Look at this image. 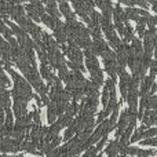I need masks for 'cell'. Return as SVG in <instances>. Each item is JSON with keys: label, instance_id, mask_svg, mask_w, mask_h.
Returning <instances> with one entry per match:
<instances>
[{"label": "cell", "instance_id": "obj_1", "mask_svg": "<svg viewBox=\"0 0 157 157\" xmlns=\"http://www.w3.org/2000/svg\"><path fill=\"white\" fill-rule=\"evenodd\" d=\"M157 46V29L150 28L149 30H145L144 35V54L152 55Z\"/></svg>", "mask_w": 157, "mask_h": 157}, {"label": "cell", "instance_id": "obj_2", "mask_svg": "<svg viewBox=\"0 0 157 157\" xmlns=\"http://www.w3.org/2000/svg\"><path fill=\"white\" fill-rule=\"evenodd\" d=\"M54 36L57 39V43L59 46H63V44L68 41V33H66V28H65V24L62 22H58V25L55 26L54 29Z\"/></svg>", "mask_w": 157, "mask_h": 157}, {"label": "cell", "instance_id": "obj_3", "mask_svg": "<svg viewBox=\"0 0 157 157\" xmlns=\"http://www.w3.org/2000/svg\"><path fill=\"white\" fill-rule=\"evenodd\" d=\"M108 48L109 47H108V44H106V41L103 40V39H99V40L92 41L91 47H90L88 50H86V51H90V52H92L94 55H101V57H102L103 52H105Z\"/></svg>", "mask_w": 157, "mask_h": 157}, {"label": "cell", "instance_id": "obj_4", "mask_svg": "<svg viewBox=\"0 0 157 157\" xmlns=\"http://www.w3.org/2000/svg\"><path fill=\"white\" fill-rule=\"evenodd\" d=\"M128 116H130V110L125 109L123 110L121 116H120V120H119V124H117V132H116V139H119V136H121L124 134L125 128L128 127Z\"/></svg>", "mask_w": 157, "mask_h": 157}, {"label": "cell", "instance_id": "obj_5", "mask_svg": "<svg viewBox=\"0 0 157 157\" xmlns=\"http://www.w3.org/2000/svg\"><path fill=\"white\" fill-rule=\"evenodd\" d=\"M95 4L102 10V17H105L106 19L110 21L112 15H113V4L110 2H108V0L106 2H95Z\"/></svg>", "mask_w": 157, "mask_h": 157}, {"label": "cell", "instance_id": "obj_6", "mask_svg": "<svg viewBox=\"0 0 157 157\" xmlns=\"http://www.w3.org/2000/svg\"><path fill=\"white\" fill-rule=\"evenodd\" d=\"M58 7H59L61 14H63V15H65L66 22H76V15H75L73 11H71V7H69L68 3L61 2L59 4H58Z\"/></svg>", "mask_w": 157, "mask_h": 157}, {"label": "cell", "instance_id": "obj_7", "mask_svg": "<svg viewBox=\"0 0 157 157\" xmlns=\"http://www.w3.org/2000/svg\"><path fill=\"white\" fill-rule=\"evenodd\" d=\"M155 80H156L155 76H150V75L149 76H145V78L142 80V83H141V91H139V95H141V97L149 94L152 86L155 84Z\"/></svg>", "mask_w": 157, "mask_h": 157}, {"label": "cell", "instance_id": "obj_8", "mask_svg": "<svg viewBox=\"0 0 157 157\" xmlns=\"http://www.w3.org/2000/svg\"><path fill=\"white\" fill-rule=\"evenodd\" d=\"M113 17H114V22H121V24L125 25V24H127V21H128V18H127V15H125L124 10L120 7V3L113 7Z\"/></svg>", "mask_w": 157, "mask_h": 157}, {"label": "cell", "instance_id": "obj_9", "mask_svg": "<svg viewBox=\"0 0 157 157\" xmlns=\"http://www.w3.org/2000/svg\"><path fill=\"white\" fill-rule=\"evenodd\" d=\"M119 153H120L119 139H114L106 147V155H108V157H119Z\"/></svg>", "mask_w": 157, "mask_h": 157}, {"label": "cell", "instance_id": "obj_10", "mask_svg": "<svg viewBox=\"0 0 157 157\" xmlns=\"http://www.w3.org/2000/svg\"><path fill=\"white\" fill-rule=\"evenodd\" d=\"M14 113H15L17 120L26 116V103L19 102V101H14Z\"/></svg>", "mask_w": 157, "mask_h": 157}, {"label": "cell", "instance_id": "obj_11", "mask_svg": "<svg viewBox=\"0 0 157 157\" xmlns=\"http://www.w3.org/2000/svg\"><path fill=\"white\" fill-rule=\"evenodd\" d=\"M57 103L55 102H50L48 103V112H47V120H48L50 124H54L55 121H57Z\"/></svg>", "mask_w": 157, "mask_h": 157}, {"label": "cell", "instance_id": "obj_12", "mask_svg": "<svg viewBox=\"0 0 157 157\" xmlns=\"http://www.w3.org/2000/svg\"><path fill=\"white\" fill-rule=\"evenodd\" d=\"M8 109H10V92H0V112L8 110Z\"/></svg>", "mask_w": 157, "mask_h": 157}, {"label": "cell", "instance_id": "obj_13", "mask_svg": "<svg viewBox=\"0 0 157 157\" xmlns=\"http://www.w3.org/2000/svg\"><path fill=\"white\" fill-rule=\"evenodd\" d=\"M46 11H48V15L50 17L59 19L61 13H59V10H58V4L55 2H47V10Z\"/></svg>", "mask_w": 157, "mask_h": 157}, {"label": "cell", "instance_id": "obj_14", "mask_svg": "<svg viewBox=\"0 0 157 157\" xmlns=\"http://www.w3.org/2000/svg\"><path fill=\"white\" fill-rule=\"evenodd\" d=\"M21 150H25V152H29V153H32V155H36L37 156L39 155V152H37V146H36L33 142H29V141H24L22 142V145H21ZM40 156V155H39Z\"/></svg>", "mask_w": 157, "mask_h": 157}, {"label": "cell", "instance_id": "obj_15", "mask_svg": "<svg viewBox=\"0 0 157 157\" xmlns=\"http://www.w3.org/2000/svg\"><path fill=\"white\" fill-rule=\"evenodd\" d=\"M40 21H43V22H44V25H47L48 28H51V29L54 30V29H55V26L58 25V22H59V19L52 18V17H50L48 14H44V15L40 18Z\"/></svg>", "mask_w": 157, "mask_h": 157}, {"label": "cell", "instance_id": "obj_16", "mask_svg": "<svg viewBox=\"0 0 157 157\" xmlns=\"http://www.w3.org/2000/svg\"><path fill=\"white\" fill-rule=\"evenodd\" d=\"M125 15H127L128 19H132V21H139V18H141V15H139V8H134V7H128L124 10Z\"/></svg>", "mask_w": 157, "mask_h": 157}, {"label": "cell", "instance_id": "obj_17", "mask_svg": "<svg viewBox=\"0 0 157 157\" xmlns=\"http://www.w3.org/2000/svg\"><path fill=\"white\" fill-rule=\"evenodd\" d=\"M25 11H26V13H28V15H29L32 19H35L36 22H39V21H40V17H39L37 11H36L35 6H33L32 3H30V4H26V7H25Z\"/></svg>", "mask_w": 157, "mask_h": 157}, {"label": "cell", "instance_id": "obj_18", "mask_svg": "<svg viewBox=\"0 0 157 157\" xmlns=\"http://www.w3.org/2000/svg\"><path fill=\"white\" fill-rule=\"evenodd\" d=\"M134 39V29L128 24H125V32H124V39H123V44H128L132 41Z\"/></svg>", "mask_w": 157, "mask_h": 157}, {"label": "cell", "instance_id": "obj_19", "mask_svg": "<svg viewBox=\"0 0 157 157\" xmlns=\"http://www.w3.org/2000/svg\"><path fill=\"white\" fill-rule=\"evenodd\" d=\"M131 47H132V50H134V52H135V55L136 54H144V47H142V44H141V40L139 39H136V37H134L132 39V44H131Z\"/></svg>", "mask_w": 157, "mask_h": 157}, {"label": "cell", "instance_id": "obj_20", "mask_svg": "<svg viewBox=\"0 0 157 157\" xmlns=\"http://www.w3.org/2000/svg\"><path fill=\"white\" fill-rule=\"evenodd\" d=\"M72 121H73V117L68 116L66 113L62 114V116H59V120H58V123L62 125V128H63V127H69V125L72 124Z\"/></svg>", "mask_w": 157, "mask_h": 157}, {"label": "cell", "instance_id": "obj_21", "mask_svg": "<svg viewBox=\"0 0 157 157\" xmlns=\"http://www.w3.org/2000/svg\"><path fill=\"white\" fill-rule=\"evenodd\" d=\"M75 132H76V127H75L73 121H72V124L68 127V130H66L65 135H63V141H66V142H68V141H71V139L73 138Z\"/></svg>", "mask_w": 157, "mask_h": 157}, {"label": "cell", "instance_id": "obj_22", "mask_svg": "<svg viewBox=\"0 0 157 157\" xmlns=\"http://www.w3.org/2000/svg\"><path fill=\"white\" fill-rule=\"evenodd\" d=\"M78 112H80V106H78L76 102L71 103V105L68 106V109H66V114H68V116H71V117H73L75 114L78 113Z\"/></svg>", "mask_w": 157, "mask_h": 157}, {"label": "cell", "instance_id": "obj_23", "mask_svg": "<svg viewBox=\"0 0 157 157\" xmlns=\"http://www.w3.org/2000/svg\"><path fill=\"white\" fill-rule=\"evenodd\" d=\"M4 125H7V127H14V119H13V112L8 109V110H6V120H4Z\"/></svg>", "mask_w": 157, "mask_h": 157}, {"label": "cell", "instance_id": "obj_24", "mask_svg": "<svg viewBox=\"0 0 157 157\" xmlns=\"http://www.w3.org/2000/svg\"><path fill=\"white\" fill-rule=\"evenodd\" d=\"M32 121H33V125H40V113H39L37 108L33 106V112H32Z\"/></svg>", "mask_w": 157, "mask_h": 157}, {"label": "cell", "instance_id": "obj_25", "mask_svg": "<svg viewBox=\"0 0 157 157\" xmlns=\"http://www.w3.org/2000/svg\"><path fill=\"white\" fill-rule=\"evenodd\" d=\"M142 121H144V125H146L147 128H152L153 124H156L157 123V116H152V117H146L145 116L144 119H142Z\"/></svg>", "mask_w": 157, "mask_h": 157}, {"label": "cell", "instance_id": "obj_26", "mask_svg": "<svg viewBox=\"0 0 157 157\" xmlns=\"http://www.w3.org/2000/svg\"><path fill=\"white\" fill-rule=\"evenodd\" d=\"M11 132H13V128L7 127V125H3L0 128V138H8V135H11Z\"/></svg>", "mask_w": 157, "mask_h": 157}, {"label": "cell", "instance_id": "obj_27", "mask_svg": "<svg viewBox=\"0 0 157 157\" xmlns=\"http://www.w3.org/2000/svg\"><path fill=\"white\" fill-rule=\"evenodd\" d=\"M33 6H35V8H36V11H37V14H39V17H43L44 14H46V10H44V7H43V4H41L40 2H33L32 3Z\"/></svg>", "mask_w": 157, "mask_h": 157}, {"label": "cell", "instance_id": "obj_28", "mask_svg": "<svg viewBox=\"0 0 157 157\" xmlns=\"http://www.w3.org/2000/svg\"><path fill=\"white\" fill-rule=\"evenodd\" d=\"M97 153H98L97 147H95V146H91L90 149L86 150V155L81 156V157H97Z\"/></svg>", "mask_w": 157, "mask_h": 157}, {"label": "cell", "instance_id": "obj_29", "mask_svg": "<svg viewBox=\"0 0 157 157\" xmlns=\"http://www.w3.org/2000/svg\"><path fill=\"white\" fill-rule=\"evenodd\" d=\"M142 132H144V130H142V128H138V130H136L135 132H134V135L131 136L130 141H131V142H136V141H139V139H141V136H142Z\"/></svg>", "mask_w": 157, "mask_h": 157}, {"label": "cell", "instance_id": "obj_30", "mask_svg": "<svg viewBox=\"0 0 157 157\" xmlns=\"http://www.w3.org/2000/svg\"><path fill=\"white\" fill-rule=\"evenodd\" d=\"M109 101H110V95H109V91H106V90H103V92H102V105L105 106H108V103H109Z\"/></svg>", "mask_w": 157, "mask_h": 157}, {"label": "cell", "instance_id": "obj_31", "mask_svg": "<svg viewBox=\"0 0 157 157\" xmlns=\"http://www.w3.org/2000/svg\"><path fill=\"white\" fill-rule=\"evenodd\" d=\"M114 29L119 30V33L121 36H124V32H125V25L121 24V22H114Z\"/></svg>", "mask_w": 157, "mask_h": 157}, {"label": "cell", "instance_id": "obj_32", "mask_svg": "<svg viewBox=\"0 0 157 157\" xmlns=\"http://www.w3.org/2000/svg\"><path fill=\"white\" fill-rule=\"evenodd\" d=\"M108 114H109V113L105 110V109H103V110L99 114H98V119H97V123H98V124H102V123L105 121V119L108 117Z\"/></svg>", "mask_w": 157, "mask_h": 157}, {"label": "cell", "instance_id": "obj_33", "mask_svg": "<svg viewBox=\"0 0 157 157\" xmlns=\"http://www.w3.org/2000/svg\"><path fill=\"white\" fill-rule=\"evenodd\" d=\"M46 157H62L59 147H57V149H54V150H51V152H48V153L46 155Z\"/></svg>", "mask_w": 157, "mask_h": 157}, {"label": "cell", "instance_id": "obj_34", "mask_svg": "<svg viewBox=\"0 0 157 157\" xmlns=\"http://www.w3.org/2000/svg\"><path fill=\"white\" fill-rule=\"evenodd\" d=\"M157 75V61L153 59L152 63H150V76H155Z\"/></svg>", "mask_w": 157, "mask_h": 157}, {"label": "cell", "instance_id": "obj_35", "mask_svg": "<svg viewBox=\"0 0 157 157\" xmlns=\"http://www.w3.org/2000/svg\"><path fill=\"white\" fill-rule=\"evenodd\" d=\"M147 25H149V28H156L157 25V15H150L149 18H147Z\"/></svg>", "mask_w": 157, "mask_h": 157}, {"label": "cell", "instance_id": "obj_36", "mask_svg": "<svg viewBox=\"0 0 157 157\" xmlns=\"http://www.w3.org/2000/svg\"><path fill=\"white\" fill-rule=\"evenodd\" d=\"M103 90H106V91H109V92L114 90V83L112 81V78H109L108 81H105V88Z\"/></svg>", "mask_w": 157, "mask_h": 157}, {"label": "cell", "instance_id": "obj_37", "mask_svg": "<svg viewBox=\"0 0 157 157\" xmlns=\"http://www.w3.org/2000/svg\"><path fill=\"white\" fill-rule=\"evenodd\" d=\"M152 155H156V152L153 149H147V150H142L141 155H139L138 157H149V156H152Z\"/></svg>", "mask_w": 157, "mask_h": 157}, {"label": "cell", "instance_id": "obj_38", "mask_svg": "<svg viewBox=\"0 0 157 157\" xmlns=\"http://www.w3.org/2000/svg\"><path fill=\"white\" fill-rule=\"evenodd\" d=\"M106 142H108V135H106V136H103V138L101 139V141L97 144V146H95V147H97V150H98V152H99V150L102 149V147H103V145H105Z\"/></svg>", "mask_w": 157, "mask_h": 157}, {"label": "cell", "instance_id": "obj_39", "mask_svg": "<svg viewBox=\"0 0 157 157\" xmlns=\"http://www.w3.org/2000/svg\"><path fill=\"white\" fill-rule=\"evenodd\" d=\"M117 117H119V106H117V108L114 109L113 112H112V117H110V121H112V123H114V124H116V120H117Z\"/></svg>", "mask_w": 157, "mask_h": 157}, {"label": "cell", "instance_id": "obj_40", "mask_svg": "<svg viewBox=\"0 0 157 157\" xmlns=\"http://www.w3.org/2000/svg\"><path fill=\"white\" fill-rule=\"evenodd\" d=\"M120 3H123V4L128 6V7H132V6H135V4H136V2H134V0H121Z\"/></svg>", "mask_w": 157, "mask_h": 157}, {"label": "cell", "instance_id": "obj_41", "mask_svg": "<svg viewBox=\"0 0 157 157\" xmlns=\"http://www.w3.org/2000/svg\"><path fill=\"white\" fill-rule=\"evenodd\" d=\"M136 4H138L139 7H144V8H147V7H149V3L144 2V0H136Z\"/></svg>", "mask_w": 157, "mask_h": 157}, {"label": "cell", "instance_id": "obj_42", "mask_svg": "<svg viewBox=\"0 0 157 157\" xmlns=\"http://www.w3.org/2000/svg\"><path fill=\"white\" fill-rule=\"evenodd\" d=\"M4 125V112H0V128Z\"/></svg>", "mask_w": 157, "mask_h": 157}, {"label": "cell", "instance_id": "obj_43", "mask_svg": "<svg viewBox=\"0 0 157 157\" xmlns=\"http://www.w3.org/2000/svg\"><path fill=\"white\" fill-rule=\"evenodd\" d=\"M155 59L157 61V46H156V48H155Z\"/></svg>", "mask_w": 157, "mask_h": 157}, {"label": "cell", "instance_id": "obj_44", "mask_svg": "<svg viewBox=\"0 0 157 157\" xmlns=\"http://www.w3.org/2000/svg\"><path fill=\"white\" fill-rule=\"evenodd\" d=\"M0 157H11V156H6V155H2Z\"/></svg>", "mask_w": 157, "mask_h": 157}, {"label": "cell", "instance_id": "obj_45", "mask_svg": "<svg viewBox=\"0 0 157 157\" xmlns=\"http://www.w3.org/2000/svg\"><path fill=\"white\" fill-rule=\"evenodd\" d=\"M119 157H131V156H119Z\"/></svg>", "mask_w": 157, "mask_h": 157}, {"label": "cell", "instance_id": "obj_46", "mask_svg": "<svg viewBox=\"0 0 157 157\" xmlns=\"http://www.w3.org/2000/svg\"><path fill=\"white\" fill-rule=\"evenodd\" d=\"M97 157H102V156H101V155H98V156H97Z\"/></svg>", "mask_w": 157, "mask_h": 157}, {"label": "cell", "instance_id": "obj_47", "mask_svg": "<svg viewBox=\"0 0 157 157\" xmlns=\"http://www.w3.org/2000/svg\"><path fill=\"white\" fill-rule=\"evenodd\" d=\"M0 68H2V62H0Z\"/></svg>", "mask_w": 157, "mask_h": 157}]
</instances>
